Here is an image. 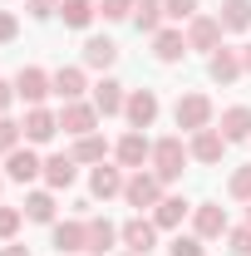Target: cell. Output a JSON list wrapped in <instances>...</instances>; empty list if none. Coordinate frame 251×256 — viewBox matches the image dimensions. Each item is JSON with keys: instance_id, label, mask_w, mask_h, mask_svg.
I'll use <instances>...</instances> for the list:
<instances>
[{"instance_id": "cell-1", "label": "cell", "mask_w": 251, "mask_h": 256, "mask_svg": "<svg viewBox=\"0 0 251 256\" xmlns=\"http://www.w3.org/2000/svg\"><path fill=\"white\" fill-rule=\"evenodd\" d=\"M182 162H188L182 138H158L153 143V172L162 178V182H178V178H182Z\"/></svg>"}, {"instance_id": "cell-2", "label": "cell", "mask_w": 251, "mask_h": 256, "mask_svg": "<svg viewBox=\"0 0 251 256\" xmlns=\"http://www.w3.org/2000/svg\"><path fill=\"white\" fill-rule=\"evenodd\" d=\"M172 118H178L182 133L212 128V98H207V94H182V98H178V108H172Z\"/></svg>"}, {"instance_id": "cell-3", "label": "cell", "mask_w": 251, "mask_h": 256, "mask_svg": "<svg viewBox=\"0 0 251 256\" xmlns=\"http://www.w3.org/2000/svg\"><path fill=\"white\" fill-rule=\"evenodd\" d=\"M124 197H128V207H138V212H143V207H158V202H162V178L138 168V172L124 182Z\"/></svg>"}, {"instance_id": "cell-4", "label": "cell", "mask_w": 251, "mask_h": 256, "mask_svg": "<svg viewBox=\"0 0 251 256\" xmlns=\"http://www.w3.org/2000/svg\"><path fill=\"white\" fill-rule=\"evenodd\" d=\"M188 50H202V54L222 50V20L217 15H192L188 20Z\"/></svg>"}, {"instance_id": "cell-5", "label": "cell", "mask_w": 251, "mask_h": 256, "mask_svg": "<svg viewBox=\"0 0 251 256\" xmlns=\"http://www.w3.org/2000/svg\"><path fill=\"white\" fill-rule=\"evenodd\" d=\"M192 232H197L202 242L226 236V207H217V202H202V207H192Z\"/></svg>"}, {"instance_id": "cell-6", "label": "cell", "mask_w": 251, "mask_h": 256, "mask_svg": "<svg viewBox=\"0 0 251 256\" xmlns=\"http://www.w3.org/2000/svg\"><path fill=\"white\" fill-rule=\"evenodd\" d=\"M50 89H54V79H50L44 69H34V64H30V69H20V74H15V98H25L30 108H34V104H40L44 94H50Z\"/></svg>"}, {"instance_id": "cell-7", "label": "cell", "mask_w": 251, "mask_h": 256, "mask_svg": "<svg viewBox=\"0 0 251 256\" xmlns=\"http://www.w3.org/2000/svg\"><path fill=\"white\" fill-rule=\"evenodd\" d=\"M54 252L84 256L89 252V222H54Z\"/></svg>"}, {"instance_id": "cell-8", "label": "cell", "mask_w": 251, "mask_h": 256, "mask_svg": "<svg viewBox=\"0 0 251 256\" xmlns=\"http://www.w3.org/2000/svg\"><path fill=\"white\" fill-rule=\"evenodd\" d=\"M124 246L128 252H138V256H148L158 246V222H148V217H133V222H124Z\"/></svg>"}, {"instance_id": "cell-9", "label": "cell", "mask_w": 251, "mask_h": 256, "mask_svg": "<svg viewBox=\"0 0 251 256\" xmlns=\"http://www.w3.org/2000/svg\"><path fill=\"white\" fill-rule=\"evenodd\" d=\"M94 124H98V108L94 104H64V114H60V128L64 133H74V138H84V133H94Z\"/></svg>"}, {"instance_id": "cell-10", "label": "cell", "mask_w": 251, "mask_h": 256, "mask_svg": "<svg viewBox=\"0 0 251 256\" xmlns=\"http://www.w3.org/2000/svg\"><path fill=\"white\" fill-rule=\"evenodd\" d=\"M148 158H153L148 133H143V128H128L124 138H118V162H124V168H143Z\"/></svg>"}, {"instance_id": "cell-11", "label": "cell", "mask_w": 251, "mask_h": 256, "mask_svg": "<svg viewBox=\"0 0 251 256\" xmlns=\"http://www.w3.org/2000/svg\"><path fill=\"white\" fill-rule=\"evenodd\" d=\"M124 114H128V124H133V128H153V118H158V94H153V89H133L128 104H124Z\"/></svg>"}, {"instance_id": "cell-12", "label": "cell", "mask_w": 251, "mask_h": 256, "mask_svg": "<svg viewBox=\"0 0 251 256\" xmlns=\"http://www.w3.org/2000/svg\"><path fill=\"white\" fill-rule=\"evenodd\" d=\"M40 172H44V162L34 158L30 148H15V153H5V178H10V182H34Z\"/></svg>"}, {"instance_id": "cell-13", "label": "cell", "mask_w": 251, "mask_h": 256, "mask_svg": "<svg viewBox=\"0 0 251 256\" xmlns=\"http://www.w3.org/2000/svg\"><path fill=\"white\" fill-rule=\"evenodd\" d=\"M222 148H226V138H222V128H197L192 133V158L197 162H222Z\"/></svg>"}, {"instance_id": "cell-14", "label": "cell", "mask_w": 251, "mask_h": 256, "mask_svg": "<svg viewBox=\"0 0 251 256\" xmlns=\"http://www.w3.org/2000/svg\"><path fill=\"white\" fill-rule=\"evenodd\" d=\"M124 104H128V94H124V84H118V79H98V84H94V108L104 114V118L124 114Z\"/></svg>"}, {"instance_id": "cell-15", "label": "cell", "mask_w": 251, "mask_h": 256, "mask_svg": "<svg viewBox=\"0 0 251 256\" xmlns=\"http://www.w3.org/2000/svg\"><path fill=\"white\" fill-rule=\"evenodd\" d=\"M25 138H30V143H50V138H54V133H60V118H54V114H50V108H40V104H34L30 114H25Z\"/></svg>"}, {"instance_id": "cell-16", "label": "cell", "mask_w": 251, "mask_h": 256, "mask_svg": "<svg viewBox=\"0 0 251 256\" xmlns=\"http://www.w3.org/2000/svg\"><path fill=\"white\" fill-rule=\"evenodd\" d=\"M74 178H79V168H74V153H54V158H44V182L54 192L74 188Z\"/></svg>"}, {"instance_id": "cell-17", "label": "cell", "mask_w": 251, "mask_h": 256, "mask_svg": "<svg viewBox=\"0 0 251 256\" xmlns=\"http://www.w3.org/2000/svg\"><path fill=\"white\" fill-rule=\"evenodd\" d=\"M153 54L162 64H178L182 54H188V34H182V30H158L153 34Z\"/></svg>"}, {"instance_id": "cell-18", "label": "cell", "mask_w": 251, "mask_h": 256, "mask_svg": "<svg viewBox=\"0 0 251 256\" xmlns=\"http://www.w3.org/2000/svg\"><path fill=\"white\" fill-rule=\"evenodd\" d=\"M207 74H212L217 84H236V74H242V50H217V54L207 60Z\"/></svg>"}, {"instance_id": "cell-19", "label": "cell", "mask_w": 251, "mask_h": 256, "mask_svg": "<svg viewBox=\"0 0 251 256\" xmlns=\"http://www.w3.org/2000/svg\"><path fill=\"white\" fill-rule=\"evenodd\" d=\"M188 212H192V207L182 202V197H162V202L153 207V222H158V232H178Z\"/></svg>"}, {"instance_id": "cell-20", "label": "cell", "mask_w": 251, "mask_h": 256, "mask_svg": "<svg viewBox=\"0 0 251 256\" xmlns=\"http://www.w3.org/2000/svg\"><path fill=\"white\" fill-rule=\"evenodd\" d=\"M89 192L104 197V202H108V197H118V192H124V172H118V168H108V162H98L94 178H89Z\"/></svg>"}, {"instance_id": "cell-21", "label": "cell", "mask_w": 251, "mask_h": 256, "mask_svg": "<svg viewBox=\"0 0 251 256\" xmlns=\"http://www.w3.org/2000/svg\"><path fill=\"white\" fill-rule=\"evenodd\" d=\"M222 138H226V143L251 138V108H246V104H236V108H226V114H222Z\"/></svg>"}, {"instance_id": "cell-22", "label": "cell", "mask_w": 251, "mask_h": 256, "mask_svg": "<svg viewBox=\"0 0 251 256\" xmlns=\"http://www.w3.org/2000/svg\"><path fill=\"white\" fill-rule=\"evenodd\" d=\"M114 60H118V44H114V40H104V34L84 40V64H89V69H108Z\"/></svg>"}, {"instance_id": "cell-23", "label": "cell", "mask_w": 251, "mask_h": 256, "mask_svg": "<svg viewBox=\"0 0 251 256\" xmlns=\"http://www.w3.org/2000/svg\"><path fill=\"white\" fill-rule=\"evenodd\" d=\"M114 242H118V226L104 222V217H89V252H84V256H104Z\"/></svg>"}, {"instance_id": "cell-24", "label": "cell", "mask_w": 251, "mask_h": 256, "mask_svg": "<svg viewBox=\"0 0 251 256\" xmlns=\"http://www.w3.org/2000/svg\"><path fill=\"white\" fill-rule=\"evenodd\" d=\"M222 30H251V0H222Z\"/></svg>"}, {"instance_id": "cell-25", "label": "cell", "mask_w": 251, "mask_h": 256, "mask_svg": "<svg viewBox=\"0 0 251 256\" xmlns=\"http://www.w3.org/2000/svg\"><path fill=\"white\" fill-rule=\"evenodd\" d=\"M162 20H168L162 0H138V10H133V25H138L143 34H158V30H162Z\"/></svg>"}, {"instance_id": "cell-26", "label": "cell", "mask_w": 251, "mask_h": 256, "mask_svg": "<svg viewBox=\"0 0 251 256\" xmlns=\"http://www.w3.org/2000/svg\"><path fill=\"white\" fill-rule=\"evenodd\" d=\"M54 94H60L64 104H74V98L84 94V69H74V64H64L60 74H54Z\"/></svg>"}, {"instance_id": "cell-27", "label": "cell", "mask_w": 251, "mask_h": 256, "mask_svg": "<svg viewBox=\"0 0 251 256\" xmlns=\"http://www.w3.org/2000/svg\"><path fill=\"white\" fill-rule=\"evenodd\" d=\"M60 15H64V25H69V30H84L98 10L89 5V0H60Z\"/></svg>"}, {"instance_id": "cell-28", "label": "cell", "mask_w": 251, "mask_h": 256, "mask_svg": "<svg viewBox=\"0 0 251 256\" xmlns=\"http://www.w3.org/2000/svg\"><path fill=\"white\" fill-rule=\"evenodd\" d=\"M108 158V143L98 138V133H84L79 143H74V162H104Z\"/></svg>"}, {"instance_id": "cell-29", "label": "cell", "mask_w": 251, "mask_h": 256, "mask_svg": "<svg viewBox=\"0 0 251 256\" xmlns=\"http://www.w3.org/2000/svg\"><path fill=\"white\" fill-rule=\"evenodd\" d=\"M25 217L30 222H54V197L50 192H30L25 197Z\"/></svg>"}, {"instance_id": "cell-30", "label": "cell", "mask_w": 251, "mask_h": 256, "mask_svg": "<svg viewBox=\"0 0 251 256\" xmlns=\"http://www.w3.org/2000/svg\"><path fill=\"white\" fill-rule=\"evenodd\" d=\"M168 256H207V252H202V236L192 232V236H172V246H168Z\"/></svg>"}, {"instance_id": "cell-31", "label": "cell", "mask_w": 251, "mask_h": 256, "mask_svg": "<svg viewBox=\"0 0 251 256\" xmlns=\"http://www.w3.org/2000/svg\"><path fill=\"white\" fill-rule=\"evenodd\" d=\"M133 10H138V0H104V5H98L104 20H128Z\"/></svg>"}, {"instance_id": "cell-32", "label": "cell", "mask_w": 251, "mask_h": 256, "mask_svg": "<svg viewBox=\"0 0 251 256\" xmlns=\"http://www.w3.org/2000/svg\"><path fill=\"white\" fill-rule=\"evenodd\" d=\"M20 133H25V128H20V124H10V118L0 114V153H15V143H20Z\"/></svg>"}, {"instance_id": "cell-33", "label": "cell", "mask_w": 251, "mask_h": 256, "mask_svg": "<svg viewBox=\"0 0 251 256\" xmlns=\"http://www.w3.org/2000/svg\"><path fill=\"white\" fill-rule=\"evenodd\" d=\"M226 246H232V256H251V226H236V232H226Z\"/></svg>"}, {"instance_id": "cell-34", "label": "cell", "mask_w": 251, "mask_h": 256, "mask_svg": "<svg viewBox=\"0 0 251 256\" xmlns=\"http://www.w3.org/2000/svg\"><path fill=\"white\" fill-rule=\"evenodd\" d=\"M226 188H232V197H242V202H251V168H236Z\"/></svg>"}, {"instance_id": "cell-35", "label": "cell", "mask_w": 251, "mask_h": 256, "mask_svg": "<svg viewBox=\"0 0 251 256\" xmlns=\"http://www.w3.org/2000/svg\"><path fill=\"white\" fill-rule=\"evenodd\" d=\"M20 232V207H0V242H10Z\"/></svg>"}, {"instance_id": "cell-36", "label": "cell", "mask_w": 251, "mask_h": 256, "mask_svg": "<svg viewBox=\"0 0 251 256\" xmlns=\"http://www.w3.org/2000/svg\"><path fill=\"white\" fill-rule=\"evenodd\" d=\"M162 10H168V20H192L197 15V0H162Z\"/></svg>"}, {"instance_id": "cell-37", "label": "cell", "mask_w": 251, "mask_h": 256, "mask_svg": "<svg viewBox=\"0 0 251 256\" xmlns=\"http://www.w3.org/2000/svg\"><path fill=\"white\" fill-rule=\"evenodd\" d=\"M25 10L34 20H50V15H60V0H25Z\"/></svg>"}, {"instance_id": "cell-38", "label": "cell", "mask_w": 251, "mask_h": 256, "mask_svg": "<svg viewBox=\"0 0 251 256\" xmlns=\"http://www.w3.org/2000/svg\"><path fill=\"white\" fill-rule=\"evenodd\" d=\"M15 34H20V25H15V15H10V10H0V44H10Z\"/></svg>"}, {"instance_id": "cell-39", "label": "cell", "mask_w": 251, "mask_h": 256, "mask_svg": "<svg viewBox=\"0 0 251 256\" xmlns=\"http://www.w3.org/2000/svg\"><path fill=\"white\" fill-rule=\"evenodd\" d=\"M10 98H15V84H5V79H0V114L10 108Z\"/></svg>"}, {"instance_id": "cell-40", "label": "cell", "mask_w": 251, "mask_h": 256, "mask_svg": "<svg viewBox=\"0 0 251 256\" xmlns=\"http://www.w3.org/2000/svg\"><path fill=\"white\" fill-rule=\"evenodd\" d=\"M242 69L251 74V44H242Z\"/></svg>"}, {"instance_id": "cell-41", "label": "cell", "mask_w": 251, "mask_h": 256, "mask_svg": "<svg viewBox=\"0 0 251 256\" xmlns=\"http://www.w3.org/2000/svg\"><path fill=\"white\" fill-rule=\"evenodd\" d=\"M0 256H30V252H25V246H5Z\"/></svg>"}, {"instance_id": "cell-42", "label": "cell", "mask_w": 251, "mask_h": 256, "mask_svg": "<svg viewBox=\"0 0 251 256\" xmlns=\"http://www.w3.org/2000/svg\"><path fill=\"white\" fill-rule=\"evenodd\" d=\"M246 226H251V212H246Z\"/></svg>"}, {"instance_id": "cell-43", "label": "cell", "mask_w": 251, "mask_h": 256, "mask_svg": "<svg viewBox=\"0 0 251 256\" xmlns=\"http://www.w3.org/2000/svg\"><path fill=\"white\" fill-rule=\"evenodd\" d=\"M128 256H138V252H128Z\"/></svg>"}]
</instances>
